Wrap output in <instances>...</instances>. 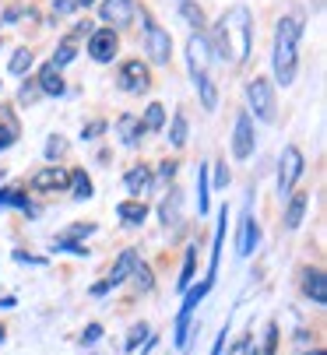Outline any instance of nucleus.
<instances>
[{
	"label": "nucleus",
	"mask_w": 327,
	"mask_h": 355,
	"mask_svg": "<svg viewBox=\"0 0 327 355\" xmlns=\"http://www.w3.org/2000/svg\"><path fill=\"white\" fill-rule=\"evenodd\" d=\"M250 42H253V18H250V8L246 4H236L229 8L222 18H218V25L211 28V57L226 60L233 67H240L246 57H250Z\"/></svg>",
	"instance_id": "nucleus-1"
},
{
	"label": "nucleus",
	"mask_w": 327,
	"mask_h": 355,
	"mask_svg": "<svg viewBox=\"0 0 327 355\" xmlns=\"http://www.w3.org/2000/svg\"><path fill=\"white\" fill-rule=\"evenodd\" d=\"M299 39H303V15H285L275 28V81H282V85L296 81Z\"/></svg>",
	"instance_id": "nucleus-2"
},
{
	"label": "nucleus",
	"mask_w": 327,
	"mask_h": 355,
	"mask_svg": "<svg viewBox=\"0 0 327 355\" xmlns=\"http://www.w3.org/2000/svg\"><path fill=\"white\" fill-rule=\"evenodd\" d=\"M187 67H190V78L197 85L201 106L215 110L218 106V88H215V78H211V49H208V39L197 35V32L187 39Z\"/></svg>",
	"instance_id": "nucleus-3"
},
{
	"label": "nucleus",
	"mask_w": 327,
	"mask_h": 355,
	"mask_svg": "<svg viewBox=\"0 0 327 355\" xmlns=\"http://www.w3.org/2000/svg\"><path fill=\"white\" fill-rule=\"evenodd\" d=\"M246 103H250V110H253L257 120L275 123V116H278V103H275V85H271L267 78H253V81L246 85Z\"/></svg>",
	"instance_id": "nucleus-4"
},
{
	"label": "nucleus",
	"mask_w": 327,
	"mask_h": 355,
	"mask_svg": "<svg viewBox=\"0 0 327 355\" xmlns=\"http://www.w3.org/2000/svg\"><path fill=\"white\" fill-rule=\"evenodd\" d=\"M303 169H306L303 151H299L296 144H285V148H282V162H278V197H289V193L296 190Z\"/></svg>",
	"instance_id": "nucleus-5"
},
{
	"label": "nucleus",
	"mask_w": 327,
	"mask_h": 355,
	"mask_svg": "<svg viewBox=\"0 0 327 355\" xmlns=\"http://www.w3.org/2000/svg\"><path fill=\"white\" fill-rule=\"evenodd\" d=\"M134 268H137V250H120V257L113 261V268H109V275L99 282V285H92V295H106L109 288H117V285H124L131 275H134Z\"/></svg>",
	"instance_id": "nucleus-6"
},
{
	"label": "nucleus",
	"mask_w": 327,
	"mask_h": 355,
	"mask_svg": "<svg viewBox=\"0 0 327 355\" xmlns=\"http://www.w3.org/2000/svg\"><path fill=\"white\" fill-rule=\"evenodd\" d=\"M144 49H148L151 64H169V57H173V39H169V32L162 28V25H155L148 15H144Z\"/></svg>",
	"instance_id": "nucleus-7"
},
{
	"label": "nucleus",
	"mask_w": 327,
	"mask_h": 355,
	"mask_svg": "<svg viewBox=\"0 0 327 355\" xmlns=\"http://www.w3.org/2000/svg\"><path fill=\"white\" fill-rule=\"evenodd\" d=\"M117 85H120V92H127V95L148 92V88H151V71H148V64L127 60V64L120 67V74H117Z\"/></svg>",
	"instance_id": "nucleus-8"
},
{
	"label": "nucleus",
	"mask_w": 327,
	"mask_h": 355,
	"mask_svg": "<svg viewBox=\"0 0 327 355\" xmlns=\"http://www.w3.org/2000/svg\"><path fill=\"white\" fill-rule=\"evenodd\" d=\"M117 46H120V39H117L113 28H95L88 35V53H92L95 64H109V60H113L117 57Z\"/></svg>",
	"instance_id": "nucleus-9"
},
{
	"label": "nucleus",
	"mask_w": 327,
	"mask_h": 355,
	"mask_svg": "<svg viewBox=\"0 0 327 355\" xmlns=\"http://www.w3.org/2000/svg\"><path fill=\"white\" fill-rule=\"evenodd\" d=\"M71 187V173L64 166H46L32 176V190L35 193H57V190H67Z\"/></svg>",
	"instance_id": "nucleus-10"
},
{
	"label": "nucleus",
	"mask_w": 327,
	"mask_h": 355,
	"mask_svg": "<svg viewBox=\"0 0 327 355\" xmlns=\"http://www.w3.org/2000/svg\"><path fill=\"white\" fill-rule=\"evenodd\" d=\"M253 144H257L253 116H250V113H240V116H236V130H233V155H236V159H250V155H253Z\"/></svg>",
	"instance_id": "nucleus-11"
},
{
	"label": "nucleus",
	"mask_w": 327,
	"mask_h": 355,
	"mask_svg": "<svg viewBox=\"0 0 327 355\" xmlns=\"http://www.w3.org/2000/svg\"><path fill=\"white\" fill-rule=\"evenodd\" d=\"M134 15H137L134 0H102V4H99V18L106 25H131Z\"/></svg>",
	"instance_id": "nucleus-12"
},
{
	"label": "nucleus",
	"mask_w": 327,
	"mask_h": 355,
	"mask_svg": "<svg viewBox=\"0 0 327 355\" xmlns=\"http://www.w3.org/2000/svg\"><path fill=\"white\" fill-rule=\"evenodd\" d=\"M310 208V190H292L289 193V205H285V229H299L303 225V215Z\"/></svg>",
	"instance_id": "nucleus-13"
},
{
	"label": "nucleus",
	"mask_w": 327,
	"mask_h": 355,
	"mask_svg": "<svg viewBox=\"0 0 327 355\" xmlns=\"http://www.w3.org/2000/svg\"><path fill=\"white\" fill-rule=\"evenodd\" d=\"M303 292L317 302V306H324L327 302V275L320 268H306L303 271Z\"/></svg>",
	"instance_id": "nucleus-14"
},
{
	"label": "nucleus",
	"mask_w": 327,
	"mask_h": 355,
	"mask_svg": "<svg viewBox=\"0 0 327 355\" xmlns=\"http://www.w3.org/2000/svg\"><path fill=\"white\" fill-rule=\"evenodd\" d=\"M257 243H260V225H257L253 211H246L243 225H240V257H250V253L257 250Z\"/></svg>",
	"instance_id": "nucleus-15"
},
{
	"label": "nucleus",
	"mask_w": 327,
	"mask_h": 355,
	"mask_svg": "<svg viewBox=\"0 0 327 355\" xmlns=\"http://www.w3.org/2000/svg\"><path fill=\"white\" fill-rule=\"evenodd\" d=\"M176 4V11H180V18L197 32V35H204V25H208V18H204V8L197 4V0H173Z\"/></svg>",
	"instance_id": "nucleus-16"
},
{
	"label": "nucleus",
	"mask_w": 327,
	"mask_h": 355,
	"mask_svg": "<svg viewBox=\"0 0 327 355\" xmlns=\"http://www.w3.org/2000/svg\"><path fill=\"white\" fill-rule=\"evenodd\" d=\"M117 130H120V137H124L127 148H137V144H141V134H144V123H141V116L124 113V116L117 120Z\"/></svg>",
	"instance_id": "nucleus-17"
},
{
	"label": "nucleus",
	"mask_w": 327,
	"mask_h": 355,
	"mask_svg": "<svg viewBox=\"0 0 327 355\" xmlns=\"http://www.w3.org/2000/svg\"><path fill=\"white\" fill-rule=\"evenodd\" d=\"M39 92H46V95H64V92H67L60 67H53V64H42V71H39Z\"/></svg>",
	"instance_id": "nucleus-18"
},
{
	"label": "nucleus",
	"mask_w": 327,
	"mask_h": 355,
	"mask_svg": "<svg viewBox=\"0 0 327 355\" xmlns=\"http://www.w3.org/2000/svg\"><path fill=\"white\" fill-rule=\"evenodd\" d=\"M124 187H127V193H134V200H141V193L151 187V169H148V166H134V169H127Z\"/></svg>",
	"instance_id": "nucleus-19"
},
{
	"label": "nucleus",
	"mask_w": 327,
	"mask_h": 355,
	"mask_svg": "<svg viewBox=\"0 0 327 355\" xmlns=\"http://www.w3.org/2000/svg\"><path fill=\"white\" fill-rule=\"evenodd\" d=\"M117 218L124 222V225H141L144 218H148V208H144V200H120L117 205Z\"/></svg>",
	"instance_id": "nucleus-20"
},
{
	"label": "nucleus",
	"mask_w": 327,
	"mask_h": 355,
	"mask_svg": "<svg viewBox=\"0 0 327 355\" xmlns=\"http://www.w3.org/2000/svg\"><path fill=\"white\" fill-rule=\"evenodd\" d=\"M226 222H229V208L222 205V211H218V232H215V250H211V264H208V278H204V282H211V278H215V271H218V253H222V243H226Z\"/></svg>",
	"instance_id": "nucleus-21"
},
{
	"label": "nucleus",
	"mask_w": 327,
	"mask_h": 355,
	"mask_svg": "<svg viewBox=\"0 0 327 355\" xmlns=\"http://www.w3.org/2000/svg\"><path fill=\"white\" fill-rule=\"evenodd\" d=\"M180 205H183L180 190H169V197L158 205V215H162V222H166V225H180Z\"/></svg>",
	"instance_id": "nucleus-22"
},
{
	"label": "nucleus",
	"mask_w": 327,
	"mask_h": 355,
	"mask_svg": "<svg viewBox=\"0 0 327 355\" xmlns=\"http://www.w3.org/2000/svg\"><path fill=\"white\" fill-rule=\"evenodd\" d=\"M74 57H78V39H74V35H67V39L57 46V53H53V60H49V64H53V67H67Z\"/></svg>",
	"instance_id": "nucleus-23"
},
{
	"label": "nucleus",
	"mask_w": 327,
	"mask_h": 355,
	"mask_svg": "<svg viewBox=\"0 0 327 355\" xmlns=\"http://www.w3.org/2000/svg\"><path fill=\"white\" fill-rule=\"evenodd\" d=\"M0 205H4V208L32 211V208H28V197H25V190H22V187H4V190H0Z\"/></svg>",
	"instance_id": "nucleus-24"
},
{
	"label": "nucleus",
	"mask_w": 327,
	"mask_h": 355,
	"mask_svg": "<svg viewBox=\"0 0 327 355\" xmlns=\"http://www.w3.org/2000/svg\"><path fill=\"white\" fill-rule=\"evenodd\" d=\"M144 130H162V123H166V106L162 103H151L148 110H144Z\"/></svg>",
	"instance_id": "nucleus-25"
},
{
	"label": "nucleus",
	"mask_w": 327,
	"mask_h": 355,
	"mask_svg": "<svg viewBox=\"0 0 327 355\" xmlns=\"http://www.w3.org/2000/svg\"><path fill=\"white\" fill-rule=\"evenodd\" d=\"M169 144H173V148H183V144H187V113H173Z\"/></svg>",
	"instance_id": "nucleus-26"
},
{
	"label": "nucleus",
	"mask_w": 327,
	"mask_h": 355,
	"mask_svg": "<svg viewBox=\"0 0 327 355\" xmlns=\"http://www.w3.org/2000/svg\"><path fill=\"white\" fill-rule=\"evenodd\" d=\"M208 187H211V180H208V166H201L197 169V211L201 215H208Z\"/></svg>",
	"instance_id": "nucleus-27"
},
{
	"label": "nucleus",
	"mask_w": 327,
	"mask_h": 355,
	"mask_svg": "<svg viewBox=\"0 0 327 355\" xmlns=\"http://www.w3.org/2000/svg\"><path fill=\"white\" fill-rule=\"evenodd\" d=\"M71 190H74V197H78V200H88V197H92V180H88V173H85V169L71 173Z\"/></svg>",
	"instance_id": "nucleus-28"
},
{
	"label": "nucleus",
	"mask_w": 327,
	"mask_h": 355,
	"mask_svg": "<svg viewBox=\"0 0 327 355\" xmlns=\"http://www.w3.org/2000/svg\"><path fill=\"white\" fill-rule=\"evenodd\" d=\"M32 60H35V53H32V49H25V46H22V49H18V53L11 57V64H8V71H11V74H25V71L32 67Z\"/></svg>",
	"instance_id": "nucleus-29"
},
{
	"label": "nucleus",
	"mask_w": 327,
	"mask_h": 355,
	"mask_svg": "<svg viewBox=\"0 0 327 355\" xmlns=\"http://www.w3.org/2000/svg\"><path fill=\"white\" fill-rule=\"evenodd\" d=\"M131 278H134L137 292H148V288L155 285V278H151V268H148V264H141V261H137V268H134V275H131Z\"/></svg>",
	"instance_id": "nucleus-30"
},
{
	"label": "nucleus",
	"mask_w": 327,
	"mask_h": 355,
	"mask_svg": "<svg viewBox=\"0 0 327 355\" xmlns=\"http://www.w3.org/2000/svg\"><path fill=\"white\" fill-rule=\"evenodd\" d=\"M190 278H194V250H187V257H183V275H180V282H176V288H190Z\"/></svg>",
	"instance_id": "nucleus-31"
},
{
	"label": "nucleus",
	"mask_w": 327,
	"mask_h": 355,
	"mask_svg": "<svg viewBox=\"0 0 327 355\" xmlns=\"http://www.w3.org/2000/svg\"><path fill=\"white\" fill-rule=\"evenodd\" d=\"M64 151H67V141H64V137H49V141H46V159H49V162L60 159Z\"/></svg>",
	"instance_id": "nucleus-32"
},
{
	"label": "nucleus",
	"mask_w": 327,
	"mask_h": 355,
	"mask_svg": "<svg viewBox=\"0 0 327 355\" xmlns=\"http://www.w3.org/2000/svg\"><path fill=\"white\" fill-rule=\"evenodd\" d=\"M144 338H148V324H134V327H131V334H127V352H134Z\"/></svg>",
	"instance_id": "nucleus-33"
},
{
	"label": "nucleus",
	"mask_w": 327,
	"mask_h": 355,
	"mask_svg": "<svg viewBox=\"0 0 327 355\" xmlns=\"http://www.w3.org/2000/svg\"><path fill=\"white\" fill-rule=\"evenodd\" d=\"M275 345H278V324L271 320V324H267V338H264V352H260V355H275Z\"/></svg>",
	"instance_id": "nucleus-34"
},
{
	"label": "nucleus",
	"mask_w": 327,
	"mask_h": 355,
	"mask_svg": "<svg viewBox=\"0 0 327 355\" xmlns=\"http://www.w3.org/2000/svg\"><path fill=\"white\" fill-rule=\"evenodd\" d=\"M57 246L67 250V253H74V257H85V253H88V250H85L81 243H74V239H57Z\"/></svg>",
	"instance_id": "nucleus-35"
},
{
	"label": "nucleus",
	"mask_w": 327,
	"mask_h": 355,
	"mask_svg": "<svg viewBox=\"0 0 327 355\" xmlns=\"http://www.w3.org/2000/svg\"><path fill=\"white\" fill-rule=\"evenodd\" d=\"M88 232H95V225L92 222H85V225H74V229H67L60 239H78V236H88Z\"/></svg>",
	"instance_id": "nucleus-36"
},
{
	"label": "nucleus",
	"mask_w": 327,
	"mask_h": 355,
	"mask_svg": "<svg viewBox=\"0 0 327 355\" xmlns=\"http://www.w3.org/2000/svg\"><path fill=\"white\" fill-rule=\"evenodd\" d=\"M99 338H102V324H88V327H85V334H81V341H85V345H95Z\"/></svg>",
	"instance_id": "nucleus-37"
},
{
	"label": "nucleus",
	"mask_w": 327,
	"mask_h": 355,
	"mask_svg": "<svg viewBox=\"0 0 327 355\" xmlns=\"http://www.w3.org/2000/svg\"><path fill=\"white\" fill-rule=\"evenodd\" d=\"M173 176H176V162H173V159H169V162H162V166H158V180H162V183H169Z\"/></svg>",
	"instance_id": "nucleus-38"
},
{
	"label": "nucleus",
	"mask_w": 327,
	"mask_h": 355,
	"mask_svg": "<svg viewBox=\"0 0 327 355\" xmlns=\"http://www.w3.org/2000/svg\"><path fill=\"white\" fill-rule=\"evenodd\" d=\"M215 183H218V187H229V169H226V162H215Z\"/></svg>",
	"instance_id": "nucleus-39"
},
{
	"label": "nucleus",
	"mask_w": 327,
	"mask_h": 355,
	"mask_svg": "<svg viewBox=\"0 0 327 355\" xmlns=\"http://www.w3.org/2000/svg\"><path fill=\"white\" fill-rule=\"evenodd\" d=\"M250 348H253V341H250V338H240V341L229 348V355H250Z\"/></svg>",
	"instance_id": "nucleus-40"
},
{
	"label": "nucleus",
	"mask_w": 327,
	"mask_h": 355,
	"mask_svg": "<svg viewBox=\"0 0 327 355\" xmlns=\"http://www.w3.org/2000/svg\"><path fill=\"white\" fill-rule=\"evenodd\" d=\"M74 11V0H53V15H71Z\"/></svg>",
	"instance_id": "nucleus-41"
},
{
	"label": "nucleus",
	"mask_w": 327,
	"mask_h": 355,
	"mask_svg": "<svg viewBox=\"0 0 327 355\" xmlns=\"http://www.w3.org/2000/svg\"><path fill=\"white\" fill-rule=\"evenodd\" d=\"M15 137H18V134H15L11 127H0V148H11V144H15Z\"/></svg>",
	"instance_id": "nucleus-42"
},
{
	"label": "nucleus",
	"mask_w": 327,
	"mask_h": 355,
	"mask_svg": "<svg viewBox=\"0 0 327 355\" xmlns=\"http://www.w3.org/2000/svg\"><path fill=\"white\" fill-rule=\"evenodd\" d=\"M18 98H22V103H35V98H39V88H35V85H25Z\"/></svg>",
	"instance_id": "nucleus-43"
},
{
	"label": "nucleus",
	"mask_w": 327,
	"mask_h": 355,
	"mask_svg": "<svg viewBox=\"0 0 327 355\" xmlns=\"http://www.w3.org/2000/svg\"><path fill=\"white\" fill-rule=\"evenodd\" d=\"M226 334H229V331H222V334L215 338V348H211V355H222V348H226Z\"/></svg>",
	"instance_id": "nucleus-44"
},
{
	"label": "nucleus",
	"mask_w": 327,
	"mask_h": 355,
	"mask_svg": "<svg viewBox=\"0 0 327 355\" xmlns=\"http://www.w3.org/2000/svg\"><path fill=\"white\" fill-rule=\"evenodd\" d=\"M102 130H106L102 120H99V123H88V127H85V137H95V134H102Z\"/></svg>",
	"instance_id": "nucleus-45"
},
{
	"label": "nucleus",
	"mask_w": 327,
	"mask_h": 355,
	"mask_svg": "<svg viewBox=\"0 0 327 355\" xmlns=\"http://www.w3.org/2000/svg\"><path fill=\"white\" fill-rule=\"evenodd\" d=\"M15 306V295H4V299H0V310H11Z\"/></svg>",
	"instance_id": "nucleus-46"
},
{
	"label": "nucleus",
	"mask_w": 327,
	"mask_h": 355,
	"mask_svg": "<svg viewBox=\"0 0 327 355\" xmlns=\"http://www.w3.org/2000/svg\"><path fill=\"white\" fill-rule=\"evenodd\" d=\"M95 0H74V8H92Z\"/></svg>",
	"instance_id": "nucleus-47"
},
{
	"label": "nucleus",
	"mask_w": 327,
	"mask_h": 355,
	"mask_svg": "<svg viewBox=\"0 0 327 355\" xmlns=\"http://www.w3.org/2000/svg\"><path fill=\"white\" fill-rule=\"evenodd\" d=\"M4 334H8V331H4V327H0V341H4Z\"/></svg>",
	"instance_id": "nucleus-48"
},
{
	"label": "nucleus",
	"mask_w": 327,
	"mask_h": 355,
	"mask_svg": "<svg viewBox=\"0 0 327 355\" xmlns=\"http://www.w3.org/2000/svg\"><path fill=\"white\" fill-rule=\"evenodd\" d=\"M310 355H324V352H310Z\"/></svg>",
	"instance_id": "nucleus-49"
}]
</instances>
